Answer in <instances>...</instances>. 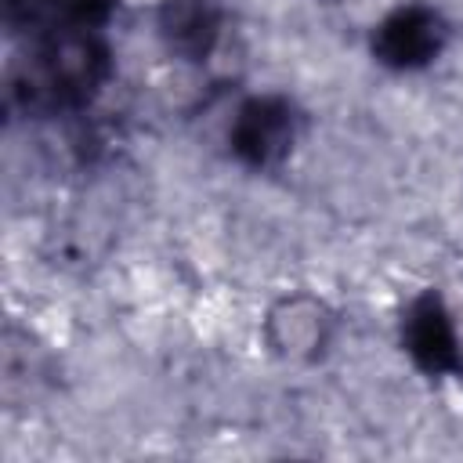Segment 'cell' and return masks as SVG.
I'll use <instances>...</instances> for the list:
<instances>
[{
	"label": "cell",
	"mask_w": 463,
	"mask_h": 463,
	"mask_svg": "<svg viewBox=\"0 0 463 463\" xmlns=\"http://www.w3.org/2000/svg\"><path fill=\"white\" fill-rule=\"evenodd\" d=\"M260 333H264L268 351L279 362L315 365L333 351L340 318L329 307V300L297 289V293H282L279 300H271V307L264 311Z\"/></svg>",
	"instance_id": "cell-1"
}]
</instances>
